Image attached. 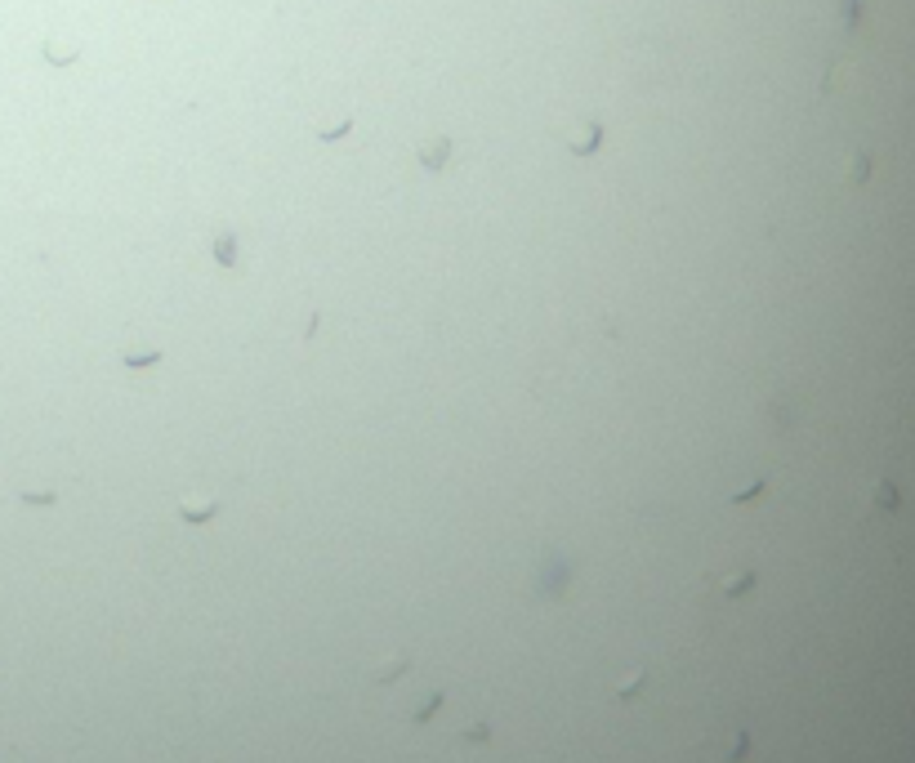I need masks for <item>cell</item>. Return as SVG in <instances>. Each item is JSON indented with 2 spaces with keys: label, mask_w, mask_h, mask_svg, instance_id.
Here are the masks:
<instances>
[{
  "label": "cell",
  "mask_w": 915,
  "mask_h": 763,
  "mask_svg": "<svg viewBox=\"0 0 915 763\" xmlns=\"http://www.w3.org/2000/svg\"><path fill=\"white\" fill-rule=\"evenodd\" d=\"M183 509V518H192V522H205V518L214 513V505H179Z\"/></svg>",
  "instance_id": "1"
}]
</instances>
